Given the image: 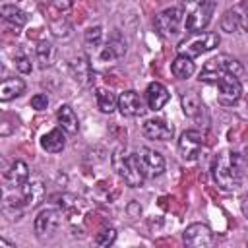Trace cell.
Returning a JSON list of instances; mask_svg holds the SVG:
<instances>
[{"label":"cell","instance_id":"83f0119b","mask_svg":"<svg viewBox=\"0 0 248 248\" xmlns=\"http://www.w3.org/2000/svg\"><path fill=\"white\" fill-rule=\"evenodd\" d=\"M114 240H116L114 229H105V231L97 232V236H95V244H99V246H110Z\"/></svg>","mask_w":248,"mask_h":248},{"label":"cell","instance_id":"f546056e","mask_svg":"<svg viewBox=\"0 0 248 248\" xmlns=\"http://www.w3.org/2000/svg\"><path fill=\"white\" fill-rule=\"evenodd\" d=\"M31 58L27 54H16V70L21 74H29L31 72Z\"/></svg>","mask_w":248,"mask_h":248},{"label":"cell","instance_id":"ba28073f","mask_svg":"<svg viewBox=\"0 0 248 248\" xmlns=\"http://www.w3.org/2000/svg\"><path fill=\"white\" fill-rule=\"evenodd\" d=\"M60 223H62V213L58 209L48 207V209L39 211V215L33 221V229H35V232H37L39 238H45V236L54 234L58 231Z\"/></svg>","mask_w":248,"mask_h":248},{"label":"cell","instance_id":"2e32d148","mask_svg":"<svg viewBox=\"0 0 248 248\" xmlns=\"http://www.w3.org/2000/svg\"><path fill=\"white\" fill-rule=\"evenodd\" d=\"M205 66L217 68V70L227 72V74H232V76H236V78H242V76H244V66H242L236 58H232V56H229V54H219L217 58H211Z\"/></svg>","mask_w":248,"mask_h":248},{"label":"cell","instance_id":"ffe728a7","mask_svg":"<svg viewBox=\"0 0 248 248\" xmlns=\"http://www.w3.org/2000/svg\"><path fill=\"white\" fill-rule=\"evenodd\" d=\"M21 198L27 207H37L45 200V186L41 182H25L21 186Z\"/></svg>","mask_w":248,"mask_h":248},{"label":"cell","instance_id":"5b68a950","mask_svg":"<svg viewBox=\"0 0 248 248\" xmlns=\"http://www.w3.org/2000/svg\"><path fill=\"white\" fill-rule=\"evenodd\" d=\"M219 41H221L219 35L213 31H198V33H192L190 37H186L176 48H178V54L194 58L207 50H213L219 45Z\"/></svg>","mask_w":248,"mask_h":248},{"label":"cell","instance_id":"9a60e30c","mask_svg":"<svg viewBox=\"0 0 248 248\" xmlns=\"http://www.w3.org/2000/svg\"><path fill=\"white\" fill-rule=\"evenodd\" d=\"M145 101H147V107L151 110H159L169 101V89L159 81H151L145 89Z\"/></svg>","mask_w":248,"mask_h":248},{"label":"cell","instance_id":"277c9868","mask_svg":"<svg viewBox=\"0 0 248 248\" xmlns=\"http://www.w3.org/2000/svg\"><path fill=\"white\" fill-rule=\"evenodd\" d=\"M112 167H114L116 174L130 188H140L145 180V172H143L141 163L136 153H126L122 149H116L112 155Z\"/></svg>","mask_w":248,"mask_h":248},{"label":"cell","instance_id":"4fadbf2b","mask_svg":"<svg viewBox=\"0 0 248 248\" xmlns=\"http://www.w3.org/2000/svg\"><path fill=\"white\" fill-rule=\"evenodd\" d=\"M141 132L147 140H157V141H167L172 138L174 130L169 122H165L163 118H149L143 122Z\"/></svg>","mask_w":248,"mask_h":248},{"label":"cell","instance_id":"6da1fadb","mask_svg":"<svg viewBox=\"0 0 248 248\" xmlns=\"http://www.w3.org/2000/svg\"><path fill=\"white\" fill-rule=\"evenodd\" d=\"M211 174H213V180L215 184L221 188V190H234L240 186V180H242V170H240V159L236 153L225 149L221 151L215 159H213V165H211Z\"/></svg>","mask_w":248,"mask_h":248},{"label":"cell","instance_id":"4316f807","mask_svg":"<svg viewBox=\"0 0 248 248\" xmlns=\"http://www.w3.org/2000/svg\"><path fill=\"white\" fill-rule=\"evenodd\" d=\"M124 52H126L124 41H120V39H110V41L107 43V46H105L101 58H103V60H116V58L124 56Z\"/></svg>","mask_w":248,"mask_h":248},{"label":"cell","instance_id":"4dcf8cb0","mask_svg":"<svg viewBox=\"0 0 248 248\" xmlns=\"http://www.w3.org/2000/svg\"><path fill=\"white\" fill-rule=\"evenodd\" d=\"M31 107H33L35 110H45V108L48 107V97H46L45 93L33 95V97H31Z\"/></svg>","mask_w":248,"mask_h":248},{"label":"cell","instance_id":"30bf717a","mask_svg":"<svg viewBox=\"0 0 248 248\" xmlns=\"http://www.w3.org/2000/svg\"><path fill=\"white\" fill-rule=\"evenodd\" d=\"M221 29L227 33H248V10L242 4L227 10L221 17Z\"/></svg>","mask_w":248,"mask_h":248},{"label":"cell","instance_id":"e0dca14e","mask_svg":"<svg viewBox=\"0 0 248 248\" xmlns=\"http://www.w3.org/2000/svg\"><path fill=\"white\" fill-rule=\"evenodd\" d=\"M56 118H58L60 128H62L66 134H78V130H79V120H78V114L74 112V108H72L70 105H60V107H58V112H56Z\"/></svg>","mask_w":248,"mask_h":248},{"label":"cell","instance_id":"603a6c76","mask_svg":"<svg viewBox=\"0 0 248 248\" xmlns=\"http://www.w3.org/2000/svg\"><path fill=\"white\" fill-rule=\"evenodd\" d=\"M170 72H172L174 78H178V79H188V78L196 72V66H194V62H192L190 56L178 54V56L174 58L172 66H170Z\"/></svg>","mask_w":248,"mask_h":248},{"label":"cell","instance_id":"52a82bcc","mask_svg":"<svg viewBox=\"0 0 248 248\" xmlns=\"http://www.w3.org/2000/svg\"><path fill=\"white\" fill-rule=\"evenodd\" d=\"M205 140H203V134L198 132V130H186L180 134V140H178V153L184 161H194L200 157L202 153V147H203Z\"/></svg>","mask_w":248,"mask_h":248},{"label":"cell","instance_id":"cb8c5ba5","mask_svg":"<svg viewBox=\"0 0 248 248\" xmlns=\"http://www.w3.org/2000/svg\"><path fill=\"white\" fill-rule=\"evenodd\" d=\"M35 58H37V62H39L41 68L52 66V62H54V58H56V48H54V45L48 43V41L39 43L37 48H35Z\"/></svg>","mask_w":248,"mask_h":248},{"label":"cell","instance_id":"9c48e42d","mask_svg":"<svg viewBox=\"0 0 248 248\" xmlns=\"http://www.w3.org/2000/svg\"><path fill=\"white\" fill-rule=\"evenodd\" d=\"M182 240L186 246L192 248H205L213 244V232L205 223H192L184 229Z\"/></svg>","mask_w":248,"mask_h":248},{"label":"cell","instance_id":"44dd1931","mask_svg":"<svg viewBox=\"0 0 248 248\" xmlns=\"http://www.w3.org/2000/svg\"><path fill=\"white\" fill-rule=\"evenodd\" d=\"M64 145H66V136H64V130L60 128H54L41 138V147L48 153H60Z\"/></svg>","mask_w":248,"mask_h":248},{"label":"cell","instance_id":"d6a6232c","mask_svg":"<svg viewBox=\"0 0 248 248\" xmlns=\"http://www.w3.org/2000/svg\"><path fill=\"white\" fill-rule=\"evenodd\" d=\"M242 6H244V8L248 10V0H244V2H242Z\"/></svg>","mask_w":248,"mask_h":248},{"label":"cell","instance_id":"7c38bea8","mask_svg":"<svg viewBox=\"0 0 248 248\" xmlns=\"http://www.w3.org/2000/svg\"><path fill=\"white\" fill-rule=\"evenodd\" d=\"M118 110L124 116L136 118V116H141L145 112V103H143V99L140 97L138 91L128 89V91L120 93V97H118Z\"/></svg>","mask_w":248,"mask_h":248},{"label":"cell","instance_id":"d6986e66","mask_svg":"<svg viewBox=\"0 0 248 248\" xmlns=\"http://www.w3.org/2000/svg\"><path fill=\"white\" fill-rule=\"evenodd\" d=\"M25 91V81L21 78H6L0 83V101L8 103L16 97H19Z\"/></svg>","mask_w":248,"mask_h":248},{"label":"cell","instance_id":"8fae6325","mask_svg":"<svg viewBox=\"0 0 248 248\" xmlns=\"http://www.w3.org/2000/svg\"><path fill=\"white\" fill-rule=\"evenodd\" d=\"M136 155H138V159L141 163V169H143L145 176L155 178V176L163 174V170H165V159H163V155L159 151L149 149V147H140L136 151Z\"/></svg>","mask_w":248,"mask_h":248},{"label":"cell","instance_id":"7402d4cb","mask_svg":"<svg viewBox=\"0 0 248 248\" xmlns=\"http://www.w3.org/2000/svg\"><path fill=\"white\" fill-rule=\"evenodd\" d=\"M0 14H2V17H4L8 23H12L14 27H23V25L27 23L25 12H23L21 8H17L16 4H2Z\"/></svg>","mask_w":248,"mask_h":248},{"label":"cell","instance_id":"ac0fdd59","mask_svg":"<svg viewBox=\"0 0 248 248\" xmlns=\"http://www.w3.org/2000/svg\"><path fill=\"white\" fill-rule=\"evenodd\" d=\"M4 178H6V184H8V186L19 188V186H23V184L27 182V178H29V167H27L23 161H16V163H12L10 170H6Z\"/></svg>","mask_w":248,"mask_h":248},{"label":"cell","instance_id":"7a4b0ae2","mask_svg":"<svg viewBox=\"0 0 248 248\" xmlns=\"http://www.w3.org/2000/svg\"><path fill=\"white\" fill-rule=\"evenodd\" d=\"M200 81L217 85V89H219V103L225 105V107L234 105V103L240 99L242 83H240V78H236V76H232V74L221 72V70H217V68L203 66V70H202V74H200Z\"/></svg>","mask_w":248,"mask_h":248},{"label":"cell","instance_id":"f1b7e54d","mask_svg":"<svg viewBox=\"0 0 248 248\" xmlns=\"http://www.w3.org/2000/svg\"><path fill=\"white\" fill-rule=\"evenodd\" d=\"M101 39H103V29H101L99 25L89 27V29L85 31V43H87V45L97 46V45H101Z\"/></svg>","mask_w":248,"mask_h":248},{"label":"cell","instance_id":"3957f363","mask_svg":"<svg viewBox=\"0 0 248 248\" xmlns=\"http://www.w3.org/2000/svg\"><path fill=\"white\" fill-rule=\"evenodd\" d=\"M184 12V29L198 33L205 29L215 12V0H182Z\"/></svg>","mask_w":248,"mask_h":248},{"label":"cell","instance_id":"484cf974","mask_svg":"<svg viewBox=\"0 0 248 248\" xmlns=\"http://www.w3.org/2000/svg\"><path fill=\"white\" fill-rule=\"evenodd\" d=\"M182 108H184V114L190 116V118H196L200 112H202V101L198 97V93L194 91H188L182 95Z\"/></svg>","mask_w":248,"mask_h":248},{"label":"cell","instance_id":"d4e9b609","mask_svg":"<svg viewBox=\"0 0 248 248\" xmlns=\"http://www.w3.org/2000/svg\"><path fill=\"white\" fill-rule=\"evenodd\" d=\"M95 97H97V107L101 108V112L110 114V112H114L118 108V99L114 97L112 91H108L105 87H99L97 93H95Z\"/></svg>","mask_w":248,"mask_h":248},{"label":"cell","instance_id":"8992f818","mask_svg":"<svg viewBox=\"0 0 248 248\" xmlns=\"http://www.w3.org/2000/svg\"><path fill=\"white\" fill-rule=\"evenodd\" d=\"M184 21V12L182 8H167L163 12H159L153 19V25L155 29L163 35V37H170V35H176L180 25Z\"/></svg>","mask_w":248,"mask_h":248},{"label":"cell","instance_id":"1f68e13d","mask_svg":"<svg viewBox=\"0 0 248 248\" xmlns=\"http://www.w3.org/2000/svg\"><path fill=\"white\" fill-rule=\"evenodd\" d=\"M54 2V6L58 8V10H68V8H72V4H74V0H52Z\"/></svg>","mask_w":248,"mask_h":248},{"label":"cell","instance_id":"5bb4252c","mask_svg":"<svg viewBox=\"0 0 248 248\" xmlns=\"http://www.w3.org/2000/svg\"><path fill=\"white\" fill-rule=\"evenodd\" d=\"M70 74L72 78L79 83V85H87L93 78V70H91V62L87 58V54H78L72 62H70Z\"/></svg>","mask_w":248,"mask_h":248}]
</instances>
